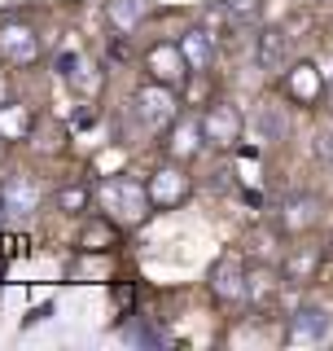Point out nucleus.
I'll use <instances>...</instances> for the list:
<instances>
[{
    "label": "nucleus",
    "instance_id": "obj_14",
    "mask_svg": "<svg viewBox=\"0 0 333 351\" xmlns=\"http://www.w3.org/2000/svg\"><path fill=\"white\" fill-rule=\"evenodd\" d=\"M281 88L294 106H320L325 101V80H320V71L312 62H294L290 71L281 75Z\"/></svg>",
    "mask_w": 333,
    "mask_h": 351
},
{
    "label": "nucleus",
    "instance_id": "obj_26",
    "mask_svg": "<svg viewBox=\"0 0 333 351\" xmlns=\"http://www.w3.org/2000/svg\"><path fill=\"white\" fill-rule=\"evenodd\" d=\"M5 255H27V237H5Z\"/></svg>",
    "mask_w": 333,
    "mask_h": 351
},
{
    "label": "nucleus",
    "instance_id": "obj_28",
    "mask_svg": "<svg viewBox=\"0 0 333 351\" xmlns=\"http://www.w3.org/2000/svg\"><path fill=\"white\" fill-rule=\"evenodd\" d=\"M5 154H9V141H5V136H0V162H5Z\"/></svg>",
    "mask_w": 333,
    "mask_h": 351
},
{
    "label": "nucleus",
    "instance_id": "obj_4",
    "mask_svg": "<svg viewBox=\"0 0 333 351\" xmlns=\"http://www.w3.org/2000/svg\"><path fill=\"white\" fill-rule=\"evenodd\" d=\"M206 290H210V299L224 307V312L246 307V299H250V268H246V259H241L237 250H224V255L210 263V272H206Z\"/></svg>",
    "mask_w": 333,
    "mask_h": 351
},
{
    "label": "nucleus",
    "instance_id": "obj_7",
    "mask_svg": "<svg viewBox=\"0 0 333 351\" xmlns=\"http://www.w3.org/2000/svg\"><path fill=\"white\" fill-rule=\"evenodd\" d=\"M40 58H44L40 31L22 18H0V62L9 71H31V66H40Z\"/></svg>",
    "mask_w": 333,
    "mask_h": 351
},
{
    "label": "nucleus",
    "instance_id": "obj_8",
    "mask_svg": "<svg viewBox=\"0 0 333 351\" xmlns=\"http://www.w3.org/2000/svg\"><path fill=\"white\" fill-rule=\"evenodd\" d=\"M333 338V312L320 303H298L290 316H285V343L290 347H316Z\"/></svg>",
    "mask_w": 333,
    "mask_h": 351
},
{
    "label": "nucleus",
    "instance_id": "obj_19",
    "mask_svg": "<svg viewBox=\"0 0 333 351\" xmlns=\"http://www.w3.org/2000/svg\"><path fill=\"white\" fill-rule=\"evenodd\" d=\"M281 268H268V263H259V268H250V299L246 307H254V312H268V307L276 303V294H281Z\"/></svg>",
    "mask_w": 333,
    "mask_h": 351
},
{
    "label": "nucleus",
    "instance_id": "obj_21",
    "mask_svg": "<svg viewBox=\"0 0 333 351\" xmlns=\"http://www.w3.org/2000/svg\"><path fill=\"white\" fill-rule=\"evenodd\" d=\"M254 132H259V141H268V145L290 141V114H285V106L263 101L259 110H254Z\"/></svg>",
    "mask_w": 333,
    "mask_h": 351
},
{
    "label": "nucleus",
    "instance_id": "obj_30",
    "mask_svg": "<svg viewBox=\"0 0 333 351\" xmlns=\"http://www.w3.org/2000/svg\"><path fill=\"white\" fill-rule=\"evenodd\" d=\"M329 259H333V233H329Z\"/></svg>",
    "mask_w": 333,
    "mask_h": 351
},
{
    "label": "nucleus",
    "instance_id": "obj_17",
    "mask_svg": "<svg viewBox=\"0 0 333 351\" xmlns=\"http://www.w3.org/2000/svg\"><path fill=\"white\" fill-rule=\"evenodd\" d=\"M101 14L114 36H136L145 27V18L153 14V5L149 0H101Z\"/></svg>",
    "mask_w": 333,
    "mask_h": 351
},
{
    "label": "nucleus",
    "instance_id": "obj_5",
    "mask_svg": "<svg viewBox=\"0 0 333 351\" xmlns=\"http://www.w3.org/2000/svg\"><path fill=\"white\" fill-rule=\"evenodd\" d=\"M202 136H206V149L215 154H232L241 145V132H246V114L237 110V101H228V97H215L202 114Z\"/></svg>",
    "mask_w": 333,
    "mask_h": 351
},
{
    "label": "nucleus",
    "instance_id": "obj_10",
    "mask_svg": "<svg viewBox=\"0 0 333 351\" xmlns=\"http://www.w3.org/2000/svg\"><path fill=\"white\" fill-rule=\"evenodd\" d=\"M254 62H259V71L272 75V80H281L294 66V36L281 22H272V27L259 31V40H254Z\"/></svg>",
    "mask_w": 333,
    "mask_h": 351
},
{
    "label": "nucleus",
    "instance_id": "obj_13",
    "mask_svg": "<svg viewBox=\"0 0 333 351\" xmlns=\"http://www.w3.org/2000/svg\"><path fill=\"white\" fill-rule=\"evenodd\" d=\"M0 193H5V206H9V219H31L44 206V189L36 176L27 171H14L5 184H0Z\"/></svg>",
    "mask_w": 333,
    "mask_h": 351
},
{
    "label": "nucleus",
    "instance_id": "obj_1",
    "mask_svg": "<svg viewBox=\"0 0 333 351\" xmlns=\"http://www.w3.org/2000/svg\"><path fill=\"white\" fill-rule=\"evenodd\" d=\"M92 189H97V206H101L106 215H114L119 224H127V228H140L153 215L149 184L136 180V176H127V171L106 176V180H97Z\"/></svg>",
    "mask_w": 333,
    "mask_h": 351
},
{
    "label": "nucleus",
    "instance_id": "obj_16",
    "mask_svg": "<svg viewBox=\"0 0 333 351\" xmlns=\"http://www.w3.org/2000/svg\"><path fill=\"white\" fill-rule=\"evenodd\" d=\"M180 49H184L188 66H193V75H210V71H215V62H219V40L210 36L202 22H193V27L180 31Z\"/></svg>",
    "mask_w": 333,
    "mask_h": 351
},
{
    "label": "nucleus",
    "instance_id": "obj_24",
    "mask_svg": "<svg viewBox=\"0 0 333 351\" xmlns=\"http://www.w3.org/2000/svg\"><path fill=\"white\" fill-rule=\"evenodd\" d=\"M197 22H202L215 40H232V36H237V27H232V18L224 14V5H219V0H206V9L197 14Z\"/></svg>",
    "mask_w": 333,
    "mask_h": 351
},
{
    "label": "nucleus",
    "instance_id": "obj_12",
    "mask_svg": "<svg viewBox=\"0 0 333 351\" xmlns=\"http://www.w3.org/2000/svg\"><path fill=\"white\" fill-rule=\"evenodd\" d=\"M162 154L166 158H175V162H193L197 154L206 149V136H202V119L197 114H180L171 128L162 132Z\"/></svg>",
    "mask_w": 333,
    "mask_h": 351
},
{
    "label": "nucleus",
    "instance_id": "obj_25",
    "mask_svg": "<svg viewBox=\"0 0 333 351\" xmlns=\"http://www.w3.org/2000/svg\"><path fill=\"white\" fill-rule=\"evenodd\" d=\"M316 154H320V162L333 171V128H320L316 132Z\"/></svg>",
    "mask_w": 333,
    "mask_h": 351
},
{
    "label": "nucleus",
    "instance_id": "obj_27",
    "mask_svg": "<svg viewBox=\"0 0 333 351\" xmlns=\"http://www.w3.org/2000/svg\"><path fill=\"white\" fill-rule=\"evenodd\" d=\"M5 219H9V206H5V193H0V228H5Z\"/></svg>",
    "mask_w": 333,
    "mask_h": 351
},
{
    "label": "nucleus",
    "instance_id": "obj_2",
    "mask_svg": "<svg viewBox=\"0 0 333 351\" xmlns=\"http://www.w3.org/2000/svg\"><path fill=\"white\" fill-rule=\"evenodd\" d=\"M180 114H184V110H180V93L166 88V84H158V80H145L136 93H132V119H136L140 132H149V136H162Z\"/></svg>",
    "mask_w": 333,
    "mask_h": 351
},
{
    "label": "nucleus",
    "instance_id": "obj_3",
    "mask_svg": "<svg viewBox=\"0 0 333 351\" xmlns=\"http://www.w3.org/2000/svg\"><path fill=\"white\" fill-rule=\"evenodd\" d=\"M53 66H58V75H62V84L71 88L79 101H92V97H101V84H106V71H101V62L92 58V53L84 49V44H62L58 49V58H53Z\"/></svg>",
    "mask_w": 333,
    "mask_h": 351
},
{
    "label": "nucleus",
    "instance_id": "obj_18",
    "mask_svg": "<svg viewBox=\"0 0 333 351\" xmlns=\"http://www.w3.org/2000/svg\"><path fill=\"white\" fill-rule=\"evenodd\" d=\"M0 136H5L9 145L36 136V114H31L27 101H18V97H5V101H0Z\"/></svg>",
    "mask_w": 333,
    "mask_h": 351
},
{
    "label": "nucleus",
    "instance_id": "obj_15",
    "mask_svg": "<svg viewBox=\"0 0 333 351\" xmlns=\"http://www.w3.org/2000/svg\"><path fill=\"white\" fill-rule=\"evenodd\" d=\"M325 259H329V250H320V246H294L290 255H285V263H281L285 285H294V290L316 285V281H320V268H325Z\"/></svg>",
    "mask_w": 333,
    "mask_h": 351
},
{
    "label": "nucleus",
    "instance_id": "obj_22",
    "mask_svg": "<svg viewBox=\"0 0 333 351\" xmlns=\"http://www.w3.org/2000/svg\"><path fill=\"white\" fill-rule=\"evenodd\" d=\"M92 202H97V189H92V184H84V180L53 189V206H58L62 215H92Z\"/></svg>",
    "mask_w": 333,
    "mask_h": 351
},
{
    "label": "nucleus",
    "instance_id": "obj_9",
    "mask_svg": "<svg viewBox=\"0 0 333 351\" xmlns=\"http://www.w3.org/2000/svg\"><path fill=\"white\" fill-rule=\"evenodd\" d=\"M145 75H149V80H158V84H166V88H175V93H184L193 66H188L180 40H158V44H149V49H145Z\"/></svg>",
    "mask_w": 333,
    "mask_h": 351
},
{
    "label": "nucleus",
    "instance_id": "obj_29",
    "mask_svg": "<svg viewBox=\"0 0 333 351\" xmlns=\"http://www.w3.org/2000/svg\"><path fill=\"white\" fill-rule=\"evenodd\" d=\"M329 114H333V88H329Z\"/></svg>",
    "mask_w": 333,
    "mask_h": 351
},
{
    "label": "nucleus",
    "instance_id": "obj_6",
    "mask_svg": "<svg viewBox=\"0 0 333 351\" xmlns=\"http://www.w3.org/2000/svg\"><path fill=\"white\" fill-rule=\"evenodd\" d=\"M153 211H180V206L193 197V176H188V162H175L162 154V162L145 176Z\"/></svg>",
    "mask_w": 333,
    "mask_h": 351
},
{
    "label": "nucleus",
    "instance_id": "obj_11",
    "mask_svg": "<svg viewBox=\"0 0 333 351\" xmlns=\"http://www.w3.org/2000/svg\"><path fill=\"white\" fill-rule=\"evenodd\" d=\"M325 219V202L316 193H285L276 202V228L281 233H312V228Z\"/></svg>",
    "mask_w": 333,
    "mask_h": 351
},
{
    "label": "nucleus",
    "instance_id": "obj_20",
    "mask_svg": "<svg viewBox=\"0 0 333 351\" xmlns=\"http://www.w3.org/2000/svg\"><path fill=\"white\" fill-rule=\"evenodd\" d=\"M119 233H123V224H119L114 215L92 211V219H88L84 233H79V246L84 250H114L119 246Z\"/></svg>",
    "mask_w": 333,
    "mask_h": 351
},
{
    "label": "nucleus",
    "instance_id": "obj_23",
    "mask_svg": "<svg viewBox=\"0 0 333 351\" xmlns=\"http://www.w3.org/2000/svg\"><path fill=\"white\" fill-rule=\"evenodd\" d=\"M219 5H224V14L232 18V27H237V31L259 27L263 14H268V0H219Z\"/></svg>",
    "mask_w": 333,
    "mask_h": 351
}]
</instances>
